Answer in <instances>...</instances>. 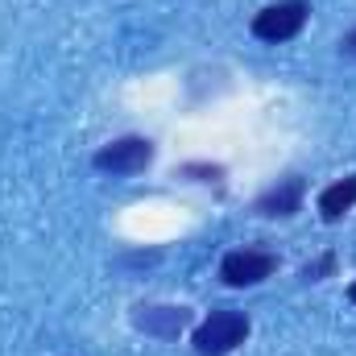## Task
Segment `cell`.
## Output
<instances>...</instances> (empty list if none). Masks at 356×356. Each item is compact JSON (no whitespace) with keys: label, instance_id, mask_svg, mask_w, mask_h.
I'll use <instances>...</instances> for the list:
<instances>
[{"label":"cell","instance_id":"6da1fadb","mask_svg":"<svg viewBox=\"0 0 356 356\" xmlns=\"http://www.w3.org/2000/svg\"><path fill=\"white\" fill-rule=\"evenodd\" d=\"M249 332H253V323H249L245 311L220 307V311H211V315L195 327L191 344H195V356H228L249 340Z\"/></svg>","mask_w":356,"mask_h":356},{"label":"cell","instance_id":"7a4b0ae2","mask_svg":"<svg viewBox=\"0 0 356 356\" xmlns=\"http://www.w3.org/2000/svg\"><path fill=\"white\" fill-rule=\"evenodd\" d=\"M307 21H311V4H307V0H277V4H266V8L253 17V38L277 46V42L298 38Z\"/></svg>","mask_w":356,"mask_h":356},{"label":"cell","instance_id":"3957f363","mask_svg":"<svg viewBox=\"0 0 356 356\" xmlns=\"http://www.w3.org/2000/svg\"><path fill=\"white\" fill-rule=\"evenodd\" d=\"M91 162L104 175H141L154 162V141L149 137H116L104 149H95Z\"/></svg>","mask_w":356,"mask_h":356},{"label":"cell","instance_id":"277c9868","mask_svg":"<svg viewBox=\"0 0 356 356\" xmlns=\"http://www.w3.org/2000/svg\"><path fill=\"white\" fill-rule=\"evenodd\" d=\"M273 269H277V257L269 249H232L220 261V277H224V286L241 290V286H257V282L273 277Z\"/></svg>","mask_w":356,"mask_h":356},{"label":"cell","instance_id":"5b68a950","mask_svg":"<svg viewBox=\"0 0 356 356\" xmlns=\"http://www.w3.org/2000/svg\"><path fill=\"white\" fill-rule=\"evenodd\" d=\"M133 323H137L145 336L178 340V332L191 323V311H186V307H137V311H133Z\"/></svg>","mask_w":356,"mask_h":356},{"label":"cell","instance_id":"8992f818","mask_svg":"<svg viewBox=\"0 0 356 356\" xmlns=\"http://www.w3.org/2000/svg\"><path fill=\"white\" fill-rule=\"evenodd\" d=\"M302 195H307V182L298 175H290V178L273 182L269 191L257 195V211H261V216H273V220H277V216L286 220V216H294V211L302 207Z\"/></svg>","mask_w":356,"mask_h":356},{"label":"cell","instance_id":"52a82bcc","mask_svg":"<svg viewBox=\"0 0 356 356\" xmlns=\"http://www.w3.org/2000/svg\"><path fill=\"white\" fill-rule=\"evenodd\" d=\"M356 207V175L340 178V182H332L323 195H319V216L327 220V224H336V220H344L348 211Z\"/></svg>","mask_w":356,"mask_h":356},{"label":"cell","instance_id":"ba28073f","mask_svg":"<svg viewBox=\"0 0 356 356\" xmlns=\"http://www.w3.org/2000/svg\"><path fill=\"white\" fill-rule=\"evenodd\" d=\"M336 269V253H323L319 261H311V266H302V282H323L327 273Z\"/></svg>","mask_w":356,"mask_h":356},{"label":"cell","instance_id":"9c48e42d","mask_svg":"<svg viewBox=\"0 0 356 356\" xmlns=\"http://www.w3.org/2000/svg\"><path fill=\"white\" fill-rule=\"evenodd\" d=\"M340 54H344V58H356V29H348V33L340 38Z\"/></svg>","mask_w":356,"mask_h":356},{"label":"cell","instance_id":"30bf717a","mask_svg":"<svg viewBox=\"0 0 356 356\" xmlns=\"http://www.w3.org/2000/svg\"><path fill=\"white\" fill-rule=\"evenodd\" d=\"M348 298H353V302H356V277H353V286H348Z\"/></svg>","mask_w":356,"mask_h":356}]
</instances>
